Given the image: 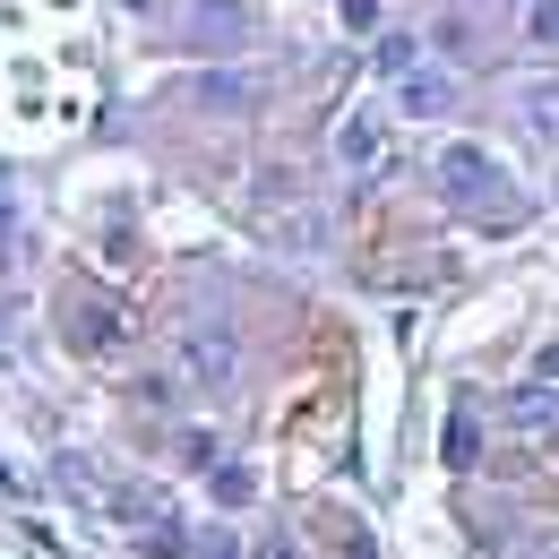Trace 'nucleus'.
Segmentation results:
<instances>
[{"label": "nucleus", "instance_id": "1", "mask_svg": "<svg viewBox=\"0 0 559 559\" xmlns=\"http://www.w3.org/2000/svg\"><path fill=\"white\" fill-rule=\"evenodd\" d=\"M439 181H448V199H483L490 181H499V164H490L483 146H448L439 155Z\"/></svg>", "mask_w": 559, "mask_h": 559}, {"label": "nucleus", "instance_id": "9", "mask_svg": "<svg viewBox=\"0 0 559 559\" xmlns=\"http://www.w3.org/2000/svg\"><path fill=\"white\" fill-rule=\"evenodd\" d=\"M259 559H293V543H267V551H259Z\"/></svg>", "mask_w": 559, "mask_h": 559}, {"label": "nucleus", "instance_id": "8", "mask_svg": "<svg viewBox=\"0 0 559 559\" xmlns=\"http://www.w3.org/2000/svg\"><path fill=\"white\" fill-rule=\"evenodd\" d=\"M534 44H559V9L551 0H534Z\"/></svg>", "mask_w": 559, "mask_h": 559}, {"label": "nucleus", "instance_id": "4", "mask_svg": "<svg viewBox=\"0 0 559 559\" xmlns=\"http://www.w3.org/2000/svg\"><path fill=\"white\" fill-rule=\"evenodd\" d=\"M448 104V78H405V112H439Z\"/></svg>", "mask_w": 559, "mask_h": 559}, {"label": "nucleus", "instance_id": "6", "mask_svg": "<svg viewBox=\"0 0 559 559\" xmlns=\"http://www.w3.org/2000/svg\"><path fill=\"white\" fill-rule=\"evenodd\" d=\"M474 448H483V439H474V421L456 414V421H448V465H474Z\"/></svg>", "mask_w": 559, "mask_h": 559}, {"label": "nucleus", "instance_id": "7", "mask_svg": "<svg viewBox=\"0 0 559 559\" xmlns=\"http://www.w3.org/2000/svg\"><path fill=\"white\" fill-rule=\"evenodd\" d=\"M379 70H388V78L414 70V35H388V44H379Z\"/></svg>", "mask_w": 559, "mask_h": 559}, {"label": "nucleus", "instance_id": "3", "mask_svg": "<svg viewBox=\"0 0 559 559\" xmlns=\"http://www.w3.org/2000/svg\"><path fill=\"white\" fill-rule=\"evenodd\" d=\"M525 121H534V130H551V139H559V86H525Z\"/></svg>", "mask_w": 559, "mask_h": 559}, {"label": "nucleus", "instance_id": "5", "mask_svg": "<svg viewBox=\"0 0 559 559\" xmlns=\"http://www.w3.org/2000/svg\"><path fill=\"white\" fill-rule=\"evenodd\" d=\"M353 155V164H370V155H379V121H345V139H336Z\"/></svg>", "mask_w": 559, "mask_h": 559}, {"label": "nucleus", "instance_id": "2", "mask_svg": "<svg viewBox=\"0 0 559 559\" xmlns=\"http://www.w3.org/2000/svg\"><path fill=\"white\" fill-rule=\"evenodd\" d=\"M516 421H525V430L559 421V388H525V396H516Z\"/></svg>", "mask_w": 559, "mask_h": 559}]
</instances>
